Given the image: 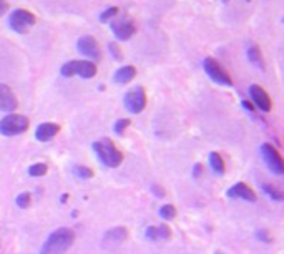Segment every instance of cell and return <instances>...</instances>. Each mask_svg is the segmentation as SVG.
Returning a JSON list of instances; mask_svg holds the SVG:
<instances>
[{"instance_id": "8fae6325", "label": "cell", "mask_w": 284, "mask_h": 254, "mask_svg": "<svg viewBox=\"0 0 284 254\" xmlns=\"http://www.w3.org/2000/svg\"><path fill=\"white\" fill-rule=\"evenodd\" d=\"M250 96H251V102L254 105V108H258L264 113H269L273 108V102H271V96L268 95V91L259 87V85H251L250 87Z\"/></svg>"}, {"instance_id": "9a60e30c", "label": "cell", "mask_w": 284, "mask_h": 254, "mask_svg": "<svg viewBox=\"0 0 284 254\" xmlns=\"http://www.w3.org/2000/svg\"><path fill=\"white\" fill-rule=\"evenodd\" d=\"M146 239L150 241H158V239H168L172 236V229L168 228L166 224H160V226H148L145 231Z\"/></svg>"}, {"instance_id": "ba28073f", "label": "cell", "mask_w": 284, "mask_h": 254, "mask_svg": "<svg viewBox=\"0 0 284 254\" xmlns=\"http://www.w3.org/2000/svg\"><path fill=\"white\" fill-rule=\"evenodd\" d=\"M110 28H111L113 35L122 42L130 40L135 35V32H137V25H135L133 20L126 15L120 17V18H113L110 22Z\"/></svg>"}, {"instance_id": "f546056e", "label": "cell", "mask_w": 284, "mask_h": 254, "mask_svg": "<svg viewBox=\"0 0 284 254\" xmlns=\"http://www.w3.org/2000/svg\"><path fill=\"white\" fill-rule=\"evenodd\" d=\"M201 173H203V166H201V165H195V171H193V174L198 178V176H200Z\"/></svg>"}, {"instance_id": "6da1fadb", "label": "cell", "mask_w": 284, "mask_h": 254, "mask_svg": "<svg viewBox=\"0 0 284 254\" xmlns=\"http://www.w3.org/2000/svg\"><path fill=\"white\" fill-rule=\"evenodd\" d=\"M75 241V232L70 228H59L47 238L40 254H65Z\"/></svg>"}, {"instance_id": "603a6c76", "label": "cell", "mask_w": 284, "mask_h": 254, "mask_svg": "<svg viewBox=\"0 0 284 254\" xmlns=\"http://www.w3.org/2000/svg\"><path fill=\"white\" fill-rule=\"evenodd\" d=\"M48 171V166L45 163H35L28 168V174L30 176H45Z\"/></svg>"}, {"instance_id": "9c48e42d", "label": "cell", "mask_w": 284, "mask_h": 254, "mask_svg": "<svg viewBox=\"0 0 284 254\" xmlns=\"http://www.w3.org/2000/svg\"><path fill=\"white\" fill-rule=\"evenodd\" d=\"M261 154L264 163L274 174H284V160L271 143H264L261 146Z\"/></svg>"}, {"instance_id": "44dd1931", "label": "cell", "mask_w": 284, "mask_h": 254, "mask_svg": "<svg viewBox=\"0 0 284 254\" xmlns=\"http://www.w3.org/2000/svg\"><path fill=\"white\" fill-rule=\"evenodd\" d=\"M118 13H120V9H118V7H115V5H113V7H108V9L103 10V12L100 13V22H102V24L111 22V20L115 18V17L118 15Z\"/></svg>"}, {"instance_id": "30bf717a", "label": "cell", "mask_w": 284, "mask_h": 254, "mask_svg": "<svg viewBox=\"0 0 284 254\" xmlns=\"http://www.w3.org/2000/svg\"><path fill=\"white\" fill-rule=\"evenodd\" d=\"M77 48L82 55H85L90 62H100L102 60V48L100 44L97 42L95 37L91 35H83V37L78 38L77 42Z\"/></svg>"}, {"instance_id": "f1b7e54d", "label": "cell", "mask_w": 284, "mask_h": 254, "mask_svg": "<svg viewBox=\"0 0 284 254\" xmlns=\"http://www.w3.org/2000/svg\"><path fill=\"white\" fill-rule=\"evenodd\" d=\"M153 193H156V196H158V198H163V196H165V191H163V188H160V186H153Z\"/></svg>"}, {"instance_id": "52a82bcc", "label": "cell", "mask_w": 284, "mask_h": 254, "mask_svg": "<svg viewBox=\"0 0 284 254\" xmlns=\"http://www.w3.org/2000/svg\"><path fill=\"white\" fill-rule=\"evenodd\" d=\"M125 108L128 110L133 115H138L145 110L146 107V91L143 87H135L130 91H126V95L123 98Z\"/></svg>"}, {"instance_id": "7c38bea8", "label": "cell", "mask_w": 284, "mask_h": 254, "mask_svg": "<svg viewBox=\"0 0 284 254\" xmlns=\"http://www.w3.org/2000/svg\"><path fill=\"white\" fill-rule=\"evenodd\" d=\"M18 107L17 96L9 85L0 83V111H13Z\"/></svg>"}, {"instance_id": "d6a6232c", "label": "cell", "mask_w": 284, "mask_h": 254, "mask_svg": "<svg viewBox=\"0 0 284 254\" xmlns=\"http://www.w3.org/2000/svg\"><path fill=\"white\" fill-rule=\"evenodd\" d=\"M282 24H284V17H282Z\"/></svg>"}, {"instance_id": "4fadbf2b", "label": "cell", "mask_w": 284, "mask_h": 254, "mask_svg": "<svg viewBox=\"0 0 284 254\" xmlns=\"http://www.w3.org/2000/svg\"><path fill=\"white\" fill-rule=\"evenodd\" d=\"M228 196L234 198V200H244V201H251V203L256 201V193H254L246 183H241V181L228 189Z\"/></svg>"}, {"instance_id": "5bb4252c", "label": "cell", "mask_w": 284, "mask_h": 254, "mask_svg": "<svg viewBox=\"0 0 284 254\" xmlns=\"http://www.w3.org/2000/svg\"><path fill=\"white\" fill-rule=\"evenodd\" d=\"M59 131H60L59 123H42L35 130V138L42 141V143H45V141H50L53 136L59 135Z\"/></svg>"}, {"instance_id": "8992f818", "label": "cell", "mask_w": 284, "mask_h": 254, "mask_svg": "<svg viewBox=\"0 0 284 254\" xmlns=\"http://www.w3.org/2000/svg\"><path fill=\"white\" fill-rule=\"evenodd\" d=\"M203 70L215 83L221 85V87H233L231 75L226 72V68L218 60L213 58V56H206V58L203 60Z\"/></svg>"}, {"instance_id": "5b68a950", "label": "cell", "mask_w": 284, "mask_h": 254, "mask_svg": "<svg viewBox=\"0 0 284 254\" xmlns=\"http://www.w3.org/2000/svg\"><path fill=\"white\" fill-rule=\"evenodd\" d=\"M28 125L30 122L27 116L18 115V113H10L0 120V133L4 136H17L28 130Z\"/></svg>"}, {"instance_id": "277c9868", "label": "cell", "mask_w": 284, "mask_h": 254, "mask_svg": "<svg viewBox=\"0 0 284 254\" xmlns=\"http://www.w3.org/2000/svg\"><path fill=\"white\" fill-rule=\"evenodd\" d=\"M35 24H37V17H35V13H32L27 9H15V10H12L9 15L10 30H13L15 33H20V35L27 33Z\"/></svg>"}, {"instance_id": "7a4b0ae2", "label": "cell", "mask_w": 284, "mask_h": 254, "mask_svg": "<svg viewBox=\"0 0 284 254\" xmlns=\"http://www.w3.org/2000/svg\"><path fill=\"white\" fill-rule=\"evenodd\" d=\"M93 151L97 153L98 160L108 168H117V166L122 165V161H123V153L118 150L110 138H103V140L95 141Z\"/></svg>"}, {"instance_id": "3957f363", "label": "cell", "mask_w": 284, "mask_h": 254, "mask_svg": "<svg viewBox=\"0 0 284 254\" xmlns=\"http://www.w3.org/2000/svg\"><path fill=\"white\" fill-rule=\"evenodd\" d=\"M60 73L67 79L82 76L85 80H90L97 75V63L90 60H70L62 65Z\"/></svg>"}, {"instance_id": "ffe728a7", "label": "cell", "mask_w": 284, "mask_h": 254, "mask_svg": "<svg viewBox=\"0 0 284 254\" xmlns=\"http://www.w3.org/2000/svg\"><path fill=\"white\" fill-rule=\"evenodd\" d=\"M262 191H264L274 201H284V193L281 191V189L274 188L271 185H262Z\"/></svg>"}, {"instance_id": "484cf974", "label": "cell", "mask_w": 284, "mask_h": 254, "mask_svg": "<svg viewBox=\"0 0 284 254\" xmlns=\"http://www.w3.org/2000/svg\"><path fill=\"white\" fill-rule=\"evenodd\" d=\"M75 174L80 176V178L88 180V178H91V176H93V169H90L87 166H77L75 168Z\"/></svg>"}, {"instance_id": "d6986e66", "label": "cell", "mask_w": 284, "mask_h": 254, "mask_svg": "<svg viewBox=\"0 0 284 254\" xmlns=\"http://www.w3.org/2000/svg\"><path fill=\"white\" fill-rule=\"evenodd\" d=\"M210 166H211V169H213V171H215L216 174H223L224 169H226L224 160L221 158V154L216 153V151L210 153Z\"/></svg>"}, {"instance_id": "2e32d148", "label": "cell", "mask_w": 284, "mask_h": 254, "mask_svg": "<svg viewBox=\"0 0 284 254\" xmlns=\"http://www.w3.org/2000/svg\"><path fill=\"white\" fill-rule=\"evenodd\" d=\"M246 58L250 60V63H253L256 68L264 70L266 63H264V56L261 53V48L256 44H250L246 47Z\"/></svg>"}, {"instance_id": "1f68e13d", "label": "cell", "mask_w": 284, "mask_h": 254, "mask_svg": "<svg viewBox=\"0 0 284 254\" xmlns=\"http://www.w3.org/2000/svg\"><path fill=\"white\" fill-rule=\"evenodd\" d=\"M221 2H224V4H226V2H230V0H221ZM246 2H251V0H246Z\"/></svg>"}, {"instance_id": "83f0119b", "label": "cell", "mask_w": 284, "mask_h": 254, "mask_svg": "<svg viewBox=\"0 0 284 254\" xmlns=\"http://www.w3.org/2000/svg\"><path fill=\"white\" fill-rule=\"evenodd\" d=\"M7 10H9V2L7 0H0V17L5 15Z\"/></svg>"}, {"instance_id": "7402d4cb", "label": "cell", "mask_w": 284, "mask_h": 254, "mask_svg": "<svg viewBox=\"0 0 284 254\" xmlns=\"http://www.w3.org/2000/svg\"><path fill=\"white\" fill-rule=\"evenodd\" d=\"M160 216L165 221L175 220V218H176V208L173 206V204H165V206L160 208Z\"/></svg>"}, {"instance_id": "d4e9b609", "label": "cell", "mask_w": 284, "mask_h": 254, "mask_svg": "<svg viewBox=\"0 0 284 254\" xmlns=\"http://www.w3.org/2000/svg\"><path fill=\"white\" fill-rule=\"evenodd\" d=\"M15 203H17V206L18 208H28L30 206V203H32V196L28 194V193H22V194H18L17 196V200H15Z\"/></svg>"}, {"instance_id": "4dcf8cb0", "label": "cell", "mask_w": 284, "mask_h": 254, "mask_svg": "<svg viewBox=\"0 0 284 254\" xmlns=\"http://www.w3.org/2000/svg\"><path fill=\"white\" fill-rule=\"evenodd\" d=\"M243 108H246L248 111H253L254 110V107H253V105H251V102H243Z\"/></svg>"}, {"instance_id": "4316f807", "label": "cell", "mask_w": 284, "mask_h": 254, "mask_svg": "<svg viewBox=\"0 0 284 254\" xmlns=\"http://www.w3.org/2000/svg\"><path fill=\"white\" fill-rule=\"evenodd\" d=\"M108 52L111 53V56L115 60H122L123 58V53H122V50H120V47L115 44V42H110V44H108Z\"/></svg>"}, {"instance_id": "e0dca14e", "label": "cell", "mask_w": 284, "mask_h": 254, "mask_svg": "<svg viewBox=\"0 0 284 254\" xmlns=\"http://www.w3.org/2000/svg\"><path fill=\"white\" fill-rule=\"evenodd\" d=\"M135 76H137V68H135L133 65H123L115 72L113 80H115V83H118V85H126V83H130Z\"/></svg>"}, {"instance_id": "cb8c5ba5", "label": "cell", "mask_w": 284, "mask_h": 254, "mask_svg": "<svg viewBox=\"0 0 284 254\" xmlns=\"http://www.w3.org/2000/svg\"><path fill=\"white\" fill-rule=\"evenodd\" d=\"M130 125H131V120L130 118H120L118 122L115 123V128H113V130H115L118 135H123L125 130L128 128Z\"/></svg>"}, {"instance_id": "ac0fdd59", "label": "cell", "mask_w": 284, "mask_h": 254, "mask_svg": "<svg viewBox=\"0 0 284 254\" xmlns=\"http://www.w3.org/2000/svg\"><path fill=\"white\" fill-rule=\"evenodd\" d=\"M126 236H128V231H126V228H123V226H120V228H113L106 232L105 239L106 241H113V243H122L126 239Z\"/></svg>"}]
</instances>
